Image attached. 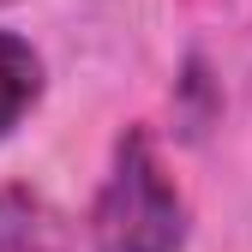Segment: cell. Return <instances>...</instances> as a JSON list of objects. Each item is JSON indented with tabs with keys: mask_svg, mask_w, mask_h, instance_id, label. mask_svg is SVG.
<instances>
[{
	"mask_svg": "<svg viewBox=\"0 0 252 252\" xmlns=\"http://www.w3.org/2000/svg\"><path fill=\"white\" fill-rule=\"evenodd\" d=\"M36 96H42V54L24 36L0 30V138L36 108Z\"/></svg>",
	"mask_w": 252,
	"mask_h": 252,
	"instance_id": "obj_3",
	"label": "cell"
},
{
	"mask_svg": "<svg viewBox=\"0 0 252 252\" xmlns=\"http://www.w3.org/2000/svg\"><path fill=\"white\" fill-rule=\"evenodd\" d=\"M90 240L96 252H180L186 246V198L162 168L156 144L138 132H120L114 162L96 204H90Z\"/></svg>",
	"mask_w": 252,
	"mask_h": 252,
	"instance_id": "obj_1",
	"label": "cell"
},
{
	"mask_svg": "<svg viewBox=\"0 0 252 252\" xmlns=\"http://www.w3.org/2000/svg\"><path fill=\"white\" fill-rule=\"evenodd\" d=\"M0 252H78V246L30 186H0Z\"/></svg>",
	"mask_w": 252,
	"mask_h": 252,
	"instance_id": "obj_2",
	"label": "cell"
}]
</instances>
